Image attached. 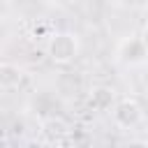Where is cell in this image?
<instances>
[{
	"label": "cell",
	"instance_id": "3",
	"mask_svg": "<svg viewBox=\"0 0 148 148\" xmlns=\"http://www.w3.org/2000/svg\"><path fill=\"white\" fill-rule=\"evenodd\" d=\"M118 58L125 62V65H141L148 60V49L146 44L141 42V37H130L120 44L118 49Z\"/></svg>",
	"mask_w": 148,
	"mask_h": 148
},
{
	"label": "cell",
	"instance_id": "6",
	"mask_svg": "<svg viewBox=\"0 0 148 148\" xmlns=\"http://www.w3.org/2000/svg\"><path fill=\"white\" fill-rule=\"evenodd\" d=\"M21 69L16 67V65H12V62H2L0 65V83H2V88H14V86H18L21 83Z\"/></svg>",
	"mask_w": 148,
	"mask_h": 148
},
{
	"label": "cell",
	"instance_id": "8",
	"mask_svg": "<svg viewBox=\"0 0 148 148\" xmlns=\"http://www.w3.org/2000/svg\"><path fill=\"white\" fill-rule=\"evenodd\" d=\"M141 42L146 44V49H148V25L143 28V32H141Z\"/></svg>",
	"mask_w": 148,
	"mask_h": 148
},
{
	"label": "cell",
	"instance_id": "4",
	"mask_svg": "<svg viewBox=\"0 0 148 148\" xmlns=\"http://www.w3.org/2000/svg\"><path fill=\"white\" fill-rule=\"evenodd\" d=\"M88 102H90V106H92L95 111H106V109H111V104L116 102V92H113V88H109V86H95V88L90 90V95H88Z\"/></svg>",
	"mask_w": 148,
	"mask_h": 148
},
{
	"label": "cell",
	"instance_id": "5",
	"mask_svg": "<svg viewBox=\"0 0 148 148\" xmlns=\"http://www.w3.org/2000/svg\"><path fill=\"white\" fill-rule=\"evenodd\" d=\"M67 125L60 120V118H49V120H44V125H42V134L51 141V143H58V141H62L65 136H67Z\"/></svg>",
	"mask_w": 148,
	"mask_h": 148
},
{
	"label": "cell",
	"instance_id": "7",
	"mask_svg": "<svg viewBox=\"0 0 148 148\" xmlns=\"http://www.w3.org/2000/svg\"><path fill=\"white\" fill-rule=\"evenodd\" d=\"M125 148H148V141L146 139H132Z\"/></svg>",
	"mask_w": 148,
	"mask_h": 148
},
{
	"label": "cell",
	"instance_id": "2",
	"mask_svg": "<svg viewBox=\"0 0 148 148\" xmlns=\"http://www.w3.org/2000/svg\"><path fill=\"white\" fill-rule=\"evenodd\" d=\"M113 120L120 127H125V130L139 125V120H141V106H139V102L136 99H120L113 106Z\"/></svg>",
	"mask_w": 148,
	"mask_h": 148
},
{
	"label": "cell",
	"instance_id": "1",
	"mask_svg": "<svg viewBox=\"0 0 148 148\" xmlns=\"http://www.w3.org/2000/svg\"><path fill=\"white\" fill-rule=\"evenodd\" d=\"M79 56V39L72 32H56L49 42V58L56 65H67Z\"/></svg>",
	"mask_w": 148,
	"mask_h": 148
}]
</instances>
